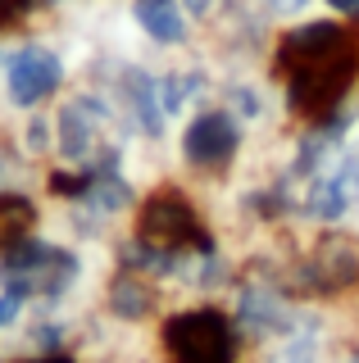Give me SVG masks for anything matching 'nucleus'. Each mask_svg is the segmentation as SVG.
Masks as SVG:
<instances>
[{
    "label": "nucleus",
    "instance_id": "obj_1",
    "mask_svg": "<svg viewBox=\"0 0 359 363\" xmlns=\"http://www.w3.org/2000/svg\"><path fill=\"white\" fill-rule=\"evenodd\" d=\"M0 82H5L9 105L32 109V105H41L46 96L60 91L64 60H60V50H50V45L28 41V45H18V50H9L5 60H0Z\"/></svg>",
    "mask_w": 359,
    "mask_h": 363
},
{
    "label": "nucleus",
    "instance_id": "obj_2",
    "mask_svg": "<svg viewBox=\"0 0 359 363\" xmlns=\"http://www.w3.org/2000/svg\"><path fill=\"white\" fill-rule=\"evenodd\" d=\"M232 150H237V128L228 113H205L187 132V159H196V164H223Z\"/></svg>",
    "mask_w": 359,
    "mask_h": 363
},
{
    "label": "nucleus",
    "instance_id": "obj_3",
    "mask_svg": "<svg viewBox=\"0 0 359 363\" xmlns=\"http://www.w3.org/2000/svg\"><path fill=\"white\" fill-rule=\"evenodd\" d=\"M132 18H137L141 32L155 37V41H182L187 37L182 5H177V0H132Z\"/></svg>",
    "mask_w": 359,
    "mask_h": 363
},
{
    "label": "nucleus",
    "instance_id": "obj_4",
    "mask_svg": "<svg viewBox=\"0 0 359 363\" xmlns=\"http://www.w3.org/2000/svg\"><path fill=\"white\" fill-rule=\"evenodd\" d=\"M28 227H32V204L18 196V191H5V196H0V245L23 241Z\"/></svg>",
    "mask_w": 359,
    "mask_h": 363
},
{
    "label": "nucleus",
    "instance_id": "obj_5",
    "mask_svg": "<svg viewBox=\"0 0 359 363\" xmlns=\"http://www.w3.org/2000/svg\"><path fill=\"white\" fill-rule=\"evenodd\" d=\"M18 304H23V295H14V291H5V295H0V332H5V327L18 318Z\"/></svg>",
    "mask_w": 359,
    "mask_h": 363
},
{
    "label": "nucleus",
    "instance_id": "obj_6",
    "mask_svg": "<svg viewBox=\"0 0 359 363\" xmlns=\"http://www.w3.org/2000/svg\"><path fill=\"white\" fill-rule=\"evenodd\" d=\"M28 5H32V0H0V28H9V23L23 14Z\"/></svg>",
    "mask_w": 359,
    "mask_h": 363
},
{
    "label": "nucleus",
    "instance_id": "obj_7",
    "mask_svg": "<svg viewBox=\"0 0 359 363\" xmlns=\"http://www.w3.org/2000/svg\"><path fill=\"white\" fill-rule=\"evenodd\" d=\"M332 9H341V14H355L359 18V0H328Z\"/></svg>",
    "mask_w": 359,
    "mask_h": 363
},
{
    "label": "nucleus",
    "instance_id": "obj_8",
    "mask_svg": "<svg viewBox=\"0 0 359 363\" xmlns=\"http://www.w3.org/2000/svg\"><path fill=\"white\" fill-rule=\"evenodd\" d=\"M209 5H214V0H187V9H192V14H209Z\"/></svg>",
    "mask_w": 359,
    "mask_h": 363
},
{
    "label": "nucleus",
    "instance_id": "obj_9",
    "mask_svg": "<svg viewBox=\"0 0 359 363\" xmlns=\"http://www.w3.org/2000/svg\"><path fill=\"white\" fill-rule=\"evenodd\" d=\"M273 5H277V9H300L305 0H273Z\"/></svg>",
    "mask_w": 359,
    "mask_h": 363
},
{
    "label": "nucleus",
    "instance_id": "obj_10",
    "mask_svg": "<svg viewBox=\"0 0 359 363\" xmlns=\"http://www.w3.org/2000/svg\"><path fill=\"white\" fill-rule=\"evenodd\" d=\"M32 5H60V0H32Z\"/></svg>",
    "mask_w": 359,
    "mask_h": 363
},
{
    "label": "nucleus",
    "instance_id": "obj_11",
    "mask_svg": "<svg viewBox=\"0 0 359 363\" xmlns=\"http://www.w3.org/2000/svg\"><path fill=\"white\" fill-rule=\"evenodd\" d=\"M41 363H46V359H41ZM50 363H60V359H50Z\"/></svg>",
    "mask_w": 359,
    "mask_h": 363
}]
</instances>
